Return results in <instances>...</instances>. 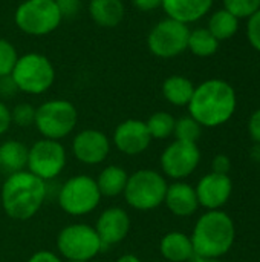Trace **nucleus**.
Here are the masks:
<instances>
[{"label": "nucleus", "mask_w": 260, "mask_h": 262, "mask_svg": "<svg viewBox=\"0 0 260 262\" xmlns=\"http://www.w3.org/2000/svg\"><path fill=\"white\" fill-rule=\"evenodd\" d=\"M46 195V183L29 170H21L9 173L5 180L0 200L2 207L9 218L26 221L38 213L44 204Z\"/></svg>", "instance_id": "nucleus-1"}, {"label": "nucleus", "mask_w": 260, "mask_h": 262, "mask_svg": "<svg viewBox=\"0 0 260 262\" xmlns=\"http://www.w3.org/2000/svg\"><path fill=\"white\" fill-rule=\"evenodd\" d=\"M190 117L201 126L216 127L227 123L236 111V92L224 80H207L195 88L188 103Z\"/></svg>", "instance_id": "nucleus-2"}, {"label": "nucleus", "mask_w": 260, "mask_h": 262, "mask_svg": "<svg viewBox=\"0 0 260 262\" xmlns=\"http://www.w3.org/2000/svg\"><path fill=\"white\" fill-rule=\"evenodd\" d=\"M234 223L222 210H208L204 213L192 233L195 256L221 258L234 243Z\"/></svg>", "instance_id": "nucleus-3"}, {"label": "nucleus", "mask_w": 260, "mask_h": 262, "mask_svg": "<svg viewBox=\"0 0 260 262\" xmlns=\"http://www.w3.org/2000/svg\"><path fill=\"white\" fill-rule=\"evenodd\" d=\"M11 77L18 92L40 95L49 91L54 84L55 68L46 55L38 52H28L25 55H18Z\"/></svg>", "instance_id": "nucleus-4"}, {"label": "nucleus", "mask_w": 260, "mask_h": 262, "mask_svg": "<svg viewBox=\"0 0 260 262\" xmlns=\"http://www.w3.org/2000/svg\"><path fill=\"white\" fill-rule=\"evenodd\" d=\"M166 178L152 169H141L129 175L124 198L126 203L135 210H153L164 204L166 192H167Z\"/></svg>", "instance_id": "nucleus-5"}, {"label": "nucleus", "mask_w": 260, "mask_h": 262, "mask_svg": "<svg viewBox=\"0 0 260 262\" xmlns=\"http://www.w3.org/2000/svg\"><path fill=\"white\" fill-rule=\"evenodd\" d=\"M78 121V111L69 101L63 98H54L41 103L35 109L34 126L43 135V138L60 141L74 132Z\"/></svg>", "instance_id": "nucleus-6"}, {"label": "nucleus", "mask_w": 260, "mask_h": 262, "mask_svg": "<svg viewBox=\"0 0 260 262\" xmlns=\"http://www.w3.org/2000/svg\"><path fill=\"white\" fill-rule=\"evenodd\" d=\"M61 14L55 0H25L14 12L15 26L32 37H43L61 25Z\"/></svg>", "instance_id": "nucleus-7"}, {"label": "nucleus", "mask_w": 260, "mask_h": 262, "mask_svg": "<svg viewBox=\"0 0 260 262\" xmlns=\"http://www.w3.org/2000/svg\"><path fill=\"white\" fill-rule=\"evenodd\" d=\"M104 249L95 227L69 224L57 236V250L66 261H90Z\"/></svg>", "instance_id": "nucleus-8"}, {"label": "nucleus", "mask_w": 260, "mask_h": 262, "mask_svg": "<svg viewBox=\"0 0 260 262\" xmlns=\"http://www.w3.org/2000/svg\"><path fill=\"white\" fill-rule=\"evenodd\" d=\"M101 201L95 178L89 175H75L69 178L58 190V204L70 216H84L92 213Z\"/></svg>", "instance_id": "nucleus-9"}, {"label": "nucleus", "mask_w": 260, "mask_h": 262, "mask_svg": "<svg viewBox=\"0 0 260 262\" xmlns=\"http://www.w3.org/2000/svg\"><path fill=\"white\" fill-rule=\"evenodd\" d=\"M190 29L170 17L158 21L147 35L149 51L159 58H173L187 49Z\"/></svg>", "instance_id": "nucleus-10"}, {"label": "nucleus", "mask_w": 260, "mask_h": 262, "mask_svg": "<svg viewBox=\"0 0 260 262\" xmlns=\"http://www.w3.org/2000/svg\"><path fill=\"white\" fill-rule=\"evenodd\" d=\"M66 166V149L55 140H38L29 147L28 170L44 183L57 178Z\"/></svg>", "instance_id": "nucleus-11"}, {"label": "nucleus", "mask_w": 260, "mask_h": 262, "mask_svg": "<svg viewBox=\"0 0 260 262\" xmlns=\"http://www.w3.org/2000/svg\"><path fill=\"white\" fill-rule=\"evenodd\" d=\"M201 161V152L196 143L175 140L161 155V167L164 175L181 181L192 175Z\"/></svg>", "instance_id": "nucleus-12"}, {"label": "nucleus", "mask_w": 260, "mask_h": 262, "mask_svg": "<svg viewBox=\"0 0 260 262\" xmlns=\"http://www.w3.org/2000/svg\"><path fill=\"white\" fill-rule=\"evenodd\" d=\"M72 152L80 163L97 166L109 157L110 140L98 129H84L75 135L72 141Z\"/></svg>", "instance_id": "nucleus-13"}, {"label": "nucleus", "mask_w": 260, "mask_h": 262, "mask_svg": "<svg viewBox=\"0 0 260 262\" xmlns=\"http://www.w3.org/2000/svg\"><path fill=\"white\" fill-rule=\"evenodd\" d=\"M152 143V137L146 126V121L129 118L120 123L113 132V144L115 147L129 157L141 155L149 149Z\"/></svg>", "instance_id": "nucleus-14"}, {"label": "nucleus", "mask_w": 260, "mask_h": 262, "mask_svg": "<svg viewBox=\"0 0 260 262\" xmlns=\"http://www.w3.org/2000/svg\"><path fill=\"white\" fill-rule=\"evenodd\" d=\"M199 206L208 210H219L231 196L233 183L228 175L210 172L202 177L195 187Z\"/></svg>", "instance_id": "nucleus-15"}, {"label": "nucleus", "mask_w": 260, "mask_h": 262, "mask_svg": "<svg viewBox=\"0 0 260 262\" xmlns=\"http://www.w3.org/2000/svg\"><path fill=\"white\" fill-rule=\"evenodd\" d=\"M95 230L104 247L116 246L126 239L130 230V216L121 207H109L100 213Z\"/></svg>", "instance_id": "nucleus-16"}, {"label": "nucleus", "mask_w": 260, "mask_h": 262, "mask_svg": "<svg viewBox=\"0 0 260 262\" xmlns=\"http://www.w3.org/2000/svg\"><path fill=\"white\" fill-rule=\"evenodd\" d=\"M164 204L173 215L181 218L193 215L199 207L195 187H192L184 181H176L167 186Z\"/></svg>", "instance_id": "nucleus-17"}, {"label": "nucleus", "mask_w": 260, "mask_h": 262, "mask_svg": "<svg viewBox=\"0 0 260 262\" xmlns=\"http://www.w3.org/2000/svg\"><path fill=\"white\" fill-rule=\"evenodd\" d=\"M213 0H162L161 6L167 17L181 23H192L202 18L211 8Z\"/></svg>", "instance_id": "nucleus-18"}, {"label": "nucleus", "mask_w": 260, "mask_h": 262, "mask_svg": "<svg viewBox=\"0 0 260 262\" xmlns=\"http://www.w3.org/2000/svg\"><path fill=\"white\" fill-rule=\"evenodd\" d=\"M90 18L101 28H116L126 15L123 0H90Z\"/></svg>", "instance_id": "nucleus-19"}, {"label": "nucleus", "mask_w": 260, "mask_h": 262, "mask_svg": "<svg viewBox=\"0 0 260 262\" xmlns=\"http://www.w3.org/2000/svg\"><path fill=\"white\" fill-rule=\"evenodd\" d=\"M159 250L161 255L170 262H187L195 258L192 238L182 232H170L164 235Z\"/></svg>", "instance_id": "nucleus-20"}, {"label": "nucleus", "mask_w": 260, "mask_h": 262, "mask_svg": "<svg viewBox=\"0 0 260 262\" xmlns=\"http://www.w3.org/2000/svg\"><path fill=\"white\" fill-rule=\"evenodd\" d=\"M29 147L18 140H8L0 144V167L9 173L26 170Z\"/></svg>", "instance_id": "nucleus-21"}, {"label": "nucleus", "mask_w": 260, "mask_h": 262, "mask_svg": "<svg viewBox=\"0 0 260 262\" xmlns=\"http://www.w3.org/2000/svg\"><path fill=\"white\" fill-rule=\"evenodd\" d=\"M127 180H129V173L123 167L110 164L100 172V175L95 181H97L101 196L115 198V196L124 193Z\"/></svg>", "instance_id": "nucleus-22"}, {"label": "nucleus", "mask_w": 260, "mask_h": 262, "mask_svg": "<svg viewBox=\"0 0 260 262\" xmlns=\"http://www.w3.org/2000/svg\"><path fill=\"white\" fill-rule=\"evenodd\" d=\"M193 92V83L182 75H172L162 83V95L173 106H188Z\"/></svg>", "instance_id": "nucleus-23"}, {"label": "nucleus", "mask_w": 260, "mask_h": 262, "mask_svg": "<svg viewBox=\"0 0 260 262\" xmlns=\"http://www.w3.org/2000/svg\"><path fill=\"white\" fill-rule=\"evenodd\" d=\"M238 28H239V18L234 17L227 9H219L210 17L207 29L218 41H221V40L231 38L238 32Z\"/></svg>", "instance_id": "nucleus-24"}, {"label": "nucleus", "mask_w": 260, "mask_h": 262, "mask_svg": "<svg viewBox=\"0 0 260 262\" xmlns=\"http://www.w3.org/2000/svg\"><path fill=\"white\" fill-rule=\"evenodd\" d=\"M219 48V41L211 35V32L205 28H198L190 31L187 49H190L198 57H210Z\"/></svg>", "instance_id": "nucleus-25"}, {"label": "nucleus", "mask_w": 260, "mask_h": 262, "mask_svg": "<svg viewBox=\"0 0 260 262\" xmlns=\"http://www.w3.org/2000/svg\"><path fill=\"white\" fill-rule=\"evenodd\" d=\"M175 123H176V120L173 118L172 114L159 111V112H155L149 117V120L146 121V126L149 129L152 140L153 138L155 140H166L170 135H173Z\"/></svg>", "instance_id": "nucleus-26"}, {"label": "nucleus", "mask_w": 260, "mask_h": 262, "mask_svg": "<svg viewBox=\"0 0 260 262\" xmlns=\"http://www.w3.org/2000/svg\"><path fill=\"white\" fill-rule=\"evenodd\" d=\"M202 126L190 115L181 117L175 123V130L173 135L179 141H187V143H196L201 137Z\"/></svg>", "instance_id": "nucleus-27"}, {"label": "nucleus", "mask_w": 260, "mask_h": 262, "mask_svg": "<svg viewBox=\"0 0 260 262\" xmlns=\"http://www.w3.org/2000/svg\"><path fill=\"white\" fill-rule=\"evenodd\" d=\"M17 60L18 54L15 46L6 38H0V77L11 75Z\"/></svg>", "instance_id": "nucleus-28"}, {"label": "nucleus", "mask_w": 260, "mask_h": 262, "mask_svg": "<svg viewBox=\"0 0 260 262\" xmlns=\"http://www.w3.org/2000/svg\"><path fill=\"white\" fill-rule=\"evenodd\" d=\"M224 6L238 18H250L260 9V0H224Z\"/></svg>", "instance_id": "nucleus-29"}, {"label": "nucleus", "mask_w": 260, "mask_h": 262, "mask_svg": "<svg viewBox=\"0 0 260 262\" xmlns=\"http://www.w3.org/2000/svg\"><path fill=\"white\" fill-rule=\"evenodd\" d=\"M35 109L37 107H34L29 103H18L17 106H14V109H11L12 124L18 127L32 126L35 123Z\"/></svg>", "instance_id": "nucleus-30"}, {"label": "nucleus", "mask_w": 260, "mask_h": 262, "mask_svg": "<svg viewBox=\"0 0 260 262\" xmlns=\"http://www.w3.org/2000/svg\"><path fill=\"white\" fill-rule=\"evenodd\" d=\"M247 35L251 46L260 52V9L250 17L247 25Z\"/></svg>", "instance_id": "nucleus-31"}, {"label": "nucleus", "mask_w": 260, "mask_h": 262, "mask_svg": "<svg viewBox=\"0 0 260 262\" xmlns=\"http://www.w3.org/2000/svg\"><path fill=\"white\" fill-rule=\"evenodd\" d=\"M63 18H72L81 11V0H55Z\"/></svg>", "instance_id": "nucleus-32"}, {"label": "nucleus", "mask_w": 260, "mask_h": 262, "mask_svg": "<svg viewBox=\"0 0 260 262\" xmlns=\"http://www.w3.org/2000/svg\"><path fill=\"white\" fill-rule=\"evenodd\" d=\"M17 92H18V89L11 75L0 77V98H6V100L12 98Z\"/></svg>", "instance_id": "nucleus-33"}, {"label": "nucleus", "mask_w": 260, "mask_h": 262, "mask_svg": "<svg viewBox=\"0 0 260 262\" xmlns=\"http://www.w3.org/2000/svg\"><path fill=\"white\" fill-rule=\"evenodd\" d=\"M230 167H231V163H230V158L227 155H218L215 157L213 160V164H211V172L215 173H221V175H228L230 172Z\"/></svg>", "instance_id": "nucleus-34"}, {"label": "nucleus", "mask_w": 260, "mask_h": 262, "mask_svg": "<svg viewBox=\"0 0 260 262\" xmlns=\"http://www.w3.org/2000/svg\"><path fill=\"white\" fill-rule=\"evenodd\" d=\"M11 124H12L11 109L0 100V135L6 134L9 130Z\"/></svg>", "instance_id": "nucleus-35"}, {"label": "nucleus", "mask_w": 260, "mask_h": 262, "mask_svg": "<svg viewBox=\"0 0 260 262\" xmlns=\"http://www.w3.org/2000/svg\"><path fill=\"white\" fill-rule=\"evenodd\" d=\"M248 130H250V135H251V138L260 144V109H257L253 115H251V118H250V121H248Z\"/></svg>", "instance_id": "nucleus-36"}, {"label": "nucleus", "mask_w": 260, "mask_h": 262, "mask_svg": "<svg viewBox=\"0 0 260 262\" xmlns=\"http://www.w3.org/2000/svg\"><path fill=\"white\" fill-rule=\"evenodd\" d=\"M28 262H63L61 258L58 255H55L54 252H49V250H38L35 252Z\"/></svg>", "instance_id": "nucleus-37"}, {"label": "nucleus", "mask_w": 260, "mask_h": 262, "mask_svg": "<svg viewBox=\"0 0 260 262\" xmlns=\"http://www.w3.org/2000/svg\"><path fill=\"white\" fill-rule=\"evenodd\" d=\"M130 2L136 9H139L143 12H150V11L158 9L161 6L162 0H130Z\"/></svg>", "instance_id": "nucleus-38"}, {"label": "nucleus", "mask_w": 260, "mask_h": 262, "mask_svg": "<svg viewBox=\"0 0 260 262\" xmlns=\"http://www.w3.org/2000/svg\"><path fill=\"white\" fill-rule=\"evenodd\" d=\"M115 262H141V259L136 255L127 253V255H121Z\"/></svg>", "instance_id": "nucleus-39"}, {"label": "nucleus", "mask_w": 260, "mask_h": 262, "mask_svg": "<svg viewBox=\"0 0 260 262\" xmlns=\"http://www.w3.org/2000/svg\"><path fill=\"white\" fill-rule=\"evenodd\" d=\"M193 262H221L219 258H201V256H195Z\"/></svg>", "instance_id": "nucleus-40"}, {"label": "nucleus", "mask_w": 260, "mask_h": 262, "mask_svg": "<svg viewBox=\"0 0 260 262\" xmlns=\"http://www.w3.org/2000/svg\"><path fill=\"white\" fill-rule=\"evenodd\" d=\"M251 157L256 158V160H260V144H257V143H256L254 149L251 150Z\"/></svg>", "instance_id": "nucleus-41"}, {"label": "nucleus", "mask_w": 260, "mask_h": 262, "mask_svg": "<svg viewBox=\"0 0 260 262\" xmlns=\"http://www.w3.org/2000/svg\"><path fill=\"white\" fill-rule=\"evenodd\" d=\"M66 262H90V261H66Z\"/></svg>", "instance_id": "nucleus-42"}]
</instances>
